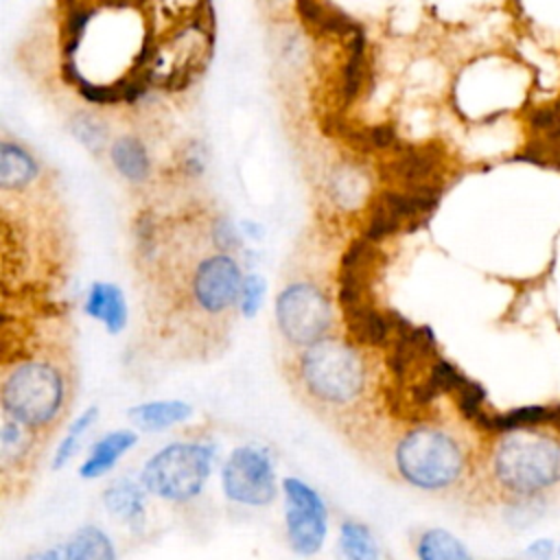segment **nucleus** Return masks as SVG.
<instances>
[{
    "label": "nucleus",
    "instance_id": "423d86ee",
    "mask_svg": "<svg viewBox=\"0 0 560 560\" xmlns=\"http://www.w3.org/2000/svg\"><path fill=\"white\" fill-rule=\"evenodd\" d=\"M276 324L291 346L308 348L330 332L332 304L315 282L295 280L276 298Z\"/></svg>",
    "mask_w": 560,
    "mask_h": 560
},
{
    "label": "nucleus",
    "instance_id": "6e6552de",
    "mask_svg": "<svg viewBox=\"0 0 560 560\" xmlns=\"http://www.w3.org/2000/svg\"><path fill=\"white\" fill-rule=\"evenodd\" d=\"M223 494L241 505L262 508L278 494L276 468L265 448L236 446L221 468Z\"/></svg>",
    "mask_w": 560,
    "mask_h": 560
},
{
    "label": "nucleus",
    "instance_id": "4be33fe9",
    "mask_svg": "<svg viewBox=\"0 0 560 560\" xmlns=\"http://www.w3.org/2000/svg\"><path fill=\"white\" fill-rule=\"evenodd\" d=\"M365 35L363 28L359 33H354L352 37H348V59L343 63L341 70V81H339V90L346 103H352L365 83V70H368V52H365Z\"/></svg>",
    "mask_w": 560,
    "mask_h": 560
},
{
    "label": "nucleus",
    "instance_id": "412c9836",
    "mask_svg": "<svg viewBox=\"0 0 560 560\" xmlns=\"http://www.w3.org/2000/svg\"><path fill=\"white\" fill-rule=\"evenodd\" d=\"M368 177L365 173L354 166V164H339L332 173H330V182H328V195L330 201L341 208V210H354L361 203L368 201Z\"/></svg>",
    "mask_w": 560,
    "mask_h": 560
},
{
    "label": "nucleus",
    "instance_id": "dca6fc26",
    "mask_svg": "<svg viewBox=\"0 0 560 560\" xmlns=\"http://www.w3.org/2000/svg\"><path fill=\"white\" fill-rule=\"evenodd\" d=\"M144 486L129 481V479H118L109 483L103 492V505L105 510L120 523H125L129 529L140 532L144 525Z\"/></svg>",
    "mask_w": 560,
    "mask_h": 560
},
{
    "label": "nucleus",
    "instance_id": "ddd939ff",
    "mask_svg": "<svg viewBox=\"0 0 560 560\" xmlns=\"http://www.w3.org/2000/svg\"><path fill=\"white\" fill-rule=\"evenodd\" d=\"M560 413V407H549V405H525L516 407L503 413H492L483 411L477 418V427L490 433H512V431H523V429H534V427H547L556 422Z\"/></svg>",
    "mask_w": 560,
    "mask_h": 560
},
{
    "label": "nucleus",
    "instance_id": "9b49d317",
    "mask_svg": "<svg viewBox=\"0 0 560 560\" xmlns=\"http://www.w3.org/2000/svg\"><path fill=\"white\" fill-rule=\"evenodd\" d=\"M35 560H116V547L96 525L79 527L66 542L33 556Z\"/></svg>",
    "mask_w": 560,
    "mask_h": 560
},
{
    "label": "nucleus",
    "instance_id": "f8f14e48",
    "mask_svg": "<svg viewBox=\"0 0 560 560\" xmlns=\"http://www.w3.org/2000/svg\"><path fill=\"white\" fill-rule=\"evenodd\" d=\"M109 162L114 166V171L129 184L133 186H142L149 182L151 177V155L147 144L142 142V138L125 133L112 140L109 149H107Z\"/></svg>",
    "mask_w": 560,
    "mask_h": 560
},
{
    "label": "nucleus",
    "instance_id": "c85d7f7f",
    "mask_svg": "<svg viewBox=\"0 0 560 560\" xmlns=\"http://www.w3.org/2000/svg\"><path fill=\"white\" fill-rule=\"evenodd\" d=\"M208 166V151H206V144L197 138L188 140L179 153V168L186 177L190 179H197L203 175Z\"/></svg>",
    "mask_w": 560,
    "mask_h": 560
},
{
    "label": "nucleus",
    "instance_id": "5701e85b",
    "mask_svg": "<svg viewBox=\"0 0 560 560\" xmlns=\"http://www.w3.org/2000/svg\"><path fill=\"white\" fill-rule=\"evenodd\" d=\"M416 556L418 560H472L466 545L440 527L424 529L418 536Z\"/></svg>",
    "mask_w": 560,
    "mask_h": 560
},
{
    "label": "nucleus",
    "instance_id": "0eeeda50",
    "mask_svg": "<svg viewBox=\"0 0 560 560\" xmlns=\"http://www.w3.org/2000/svg\"><path fill=\"white\" fill-rule=\"evenodd\" d=\"M442 186L440 184H424L411 188H387L383 190L368 210V221L363 236L372 243H378L405 225H418L427 219L440 203Z\"/></svg>",
    "mask_w": 560,
    "mask_h": 560
},
{
    "label": "nucleus",
    "instance_id": "7c9ffc66",
    "mask_svg": "<svg viewBox=\"0 0 560 560\" xmlns=\"http://www.w3.org/2000/svg\"><path fill=\"white\" fill-rule=\"evenodd\" d=\"M529 127L534 131H542L545 136H556L560 133V96L545 107H538L529 116Z\"/></svg>",
    "mask_w": 560,
    "mask_h": 560
},
{
    "label": "nucleus",
    "instance_id": "aec40b11",
    "mask_svg": "<svg viewBox=\"0 0 560 560\" xmlns=\"http://www.w3.org/2000/svg\"><path fill=\"white\" fill-rule=\"evenodd\" d=\"M37 431L4 416L2 431H0V464L2 475H7L13 468L26 466V462L33 455Z\"/></svg>",
    "mask_w": 560,
    "mask_h": 560
},
{
    "label": "nucleus",
    "instance_id": "1a4fd4ad",
    "mask_svg": "<svg viewBox=\"0 0 560 560\" xmlns=\"http://www.w3.org/2000/svg\"><path fill=\"white\" fill-rule=\"evenodd\" d=\"M243 273L236 258L230 252L208 254L190 271L188 295L195 308L208 317L230 313L243 289Z\"/></svg>",
    "mask_w": 560,
    "mask_h": 560
},
{
    "label": "nucleus",
    "instance_id": "20e7f679",
    "mask_svg": "<svg viewBox=\"0 0 560 560\" xmlns=\"http://www.w3.org/2000/svg\"><path fill=\"white\" fill-rule=\"evenodd\" d=\"M214 462V448L199 442H173L153 453L140 470V483L158 499L184 503L195 499Z\"/></svg>",
    "mask_w": 560,
    "mask_h": 560
},
{
    "label": "nucleus",
    "instance_id": "473e14b6",
    "mask_svg": "<svg viewBox=\"0 0 560 560\" xmlns=\"http://www.w3.org/2000/svg\"><path fill=\"white\" fill-rule=\"evenodd\" d=\"M396 140V133L389 125H374L365 131V144L372 149H387Z\"/></svg>",
    "mask_w": 560,
    "mask_h": 560
},
{
    "label": "nucleus",
    "instance_id": "c9c22d12",
    "mask_svg": "<svg viewBox=\"0 0 560 560\" xmlns=\"http://www.w3.org/2000/svg\"><path fill=\"white\" fill-rule=\"evenodd\" d=\"M558 556H560V549H558Z\"/></svg>",
    "mask_w": 560,
    "mask_h": 560
},
{
    "label": "nucleus",
    "instance_id": "f257e3e1",
    "mask_svg": "<svg viewBox=\"0 0 560 560\" xmlns=\"http://www.w3.org/2000/svg\"><path fill=\"white\" fill-rule=\"evenodd\" d=\"M4 416L35 429H50L68 405L63 370L48 359H22L4 368L0 383Z\"/></svg>",
    "mask_w": 560,
    "mask_h": 560
},
{
    "label": "nucleus",
    "instance_id": "c756f323",
    "mask_svg": "<svg viewBox=\"0 0 560 560\" xmlns=\"http://www.w3.org/2000/svg\"><path fill=\"white\" fill-rule=\"evenodd\" d=\"M265 295V280L258 273H247L243 278V289H241V300H238V308L245 317H254L260 308Z\"/></svg>",
    "mask_w": 560,
    "mask_h": 560
},
{
    "label": "nucleus",
    "instance_id": "f704fd0d",
    "mask_svg": "<svg viewBox=\"0 0 560 560\" xmlns=\"http://www.w3.org/2000/svg\"><path fill=\"white\" fill-rule=\"evenodd\" d=\"M28 560H35V558H33V556H31V558H28Z\"/></svg>",
    "mask_w": 560,
    "mask_h": 560
},
{
    "label": "nucleus",
    "instance_id": "6ab92c4d",
    "mask_svg": "<svg viewBox=\"0 0 560 560\" xmlns=\"http://www.w3.org/2000/svg\"><path fill=\"white\" fill-rule=\"evenodd\" d=\"M192 416V407L184 400H149L129 407L127 418L142 431H162Z\"/></svg>",
    "mask_w": 560,
    "mask_h": 560
},
{
    "label": "nucleus",
    "instance_id": "7ed1b4c3",
    "mask_svg": "<svg viewBox=\"0 0 560 560\" xmlns=\"http://www.w3.org/2000/svg\"><path fill=\"white\" fill-rule=\"evenodd\" d=\"M464 466L466 459L459 442L440 427H413L394 446L398 477L420 490L453 486L462 477Z\"/></svg>",
    "mask_w": 560,
    "mask_h": 560
},
{
    "label": "nucleus",
    "instance_id": "b1692460",
    "mask_svg": "<svg viewBox=\"0 0 560 560\" xmlns=\"http://www.w3.org/2000/svg\"><path fill=\"white\" fill-rule=\"evenodd\" d=\"M339 549L346 560H376L378 547L370 527L361 521L346 518L339 527Z\"/></svg>",
    "mask_w": 560,
    "mask_h": 560
},
{
    "label": "nucleus",
    "instance_id": "cd10ccee",
    "mask_svg": "<svg viewBox=\"0 0 560 560\" xmlns=\"http://www.w3.org/2000/svg\"><path fill=\"white\" fill-rule=\"evenodd\" d=\"M453 396H455V400H457L459 413H462L466 420H470V422H477V418L486 411V409H483L486 398H488V396H486V387H483L481 383H477V381L466 378Z\"/></svg>",
    "mask_w": 560,
    "mask_h": 560
},
{
    "label": "nucleus",
    "instance_id": "bb28decb",
    "mask_svg": "<svg viewBox=\"0 0 560 560\" xmlns=\"http://www.w3.org/2000/svg\"><path fill=\"white\" fill-rule=\"evenodd\" d=\"M96 418H98V407H90L68 427V431L61 438V442H59V446L55 451V457H52V466L55 468H61L63 464H68L72 459V455L79 448L81 438L90 431V427L96 422Z\"/></svg>",
    "mask_w": 560,
    "mask_h": 560
},
{
    "label": "nucleus",
    "instance_id": "f03ea898",
    "mask_svg": "<svg viewBox=\"0 0 560 560\" xmlns=\"http://www.w3.org/2000/svg\"><path fill=\"white\" fill-rule=\"evenodd\" d=\"M298 381L319 405L348 407L365 392V359L352 343L326 337L302 348L298 359Z\"/></svg>",
    "mask_w": 560,
    "mask_h": 560
},
{
    "label": "nucleus",
    "instance_id": "9d476101",
    "mask_svg": "<svg viewBox=\"0 0 560 560\" xmlns=\"http://www.w3.org/2000/svg\"><path fill=\"white\" fill-rule=\"evenodd\" d=\"M282 494L287 540L291 551L304 558L315 556L324 547L328 534V510L322 497L308 483L295 477L282 479Z\"/></svg>",
    "mask_w": 560,
    "mask_h": 560
},
{
    "label": "nucleus",
    "instance_id": "f3484780",
    "mask_svg": "<svg viewBox=\"0 0 560 560\" xmlns=\"http://www.w3.org/2000/svg\"><path fill=\"white\" fill-rule=\"evenodd\" d=\"M39 177V162L35 155L13 142L2 140L0 142V190L2 192H20L28 188Z\"/></svg>",
    "mask_w": 560,
    "mask_h": 560
},
{
    "label": "nucleus",
    "instance_id": "39448f33",
    "mask_svg": "<svg viewBox=\"0 0 560 560\" xmlns=\"http://www.w3.org/2000/svg\"><path fill=\"white\" fill-rule=\"evenodd\" d=\"M210 55V33L201 18L177 26L144 48L140 70L151 88L184 90L206 66Z\"/></svg>",
    "mask_w": 560,
    "mask_h": 560
},
{
    "label": "nucleus",
    "instance_id": "72a5a7b5",
    "mask_svg": "<svg viewBox=\"0 0 560 560\" xmlns=\"http://www.w3.org/2000/svg\"><path fill=\"white\" fill-rule=\"evenodd\" d=\"M527 558L532 560H549L553 556V542L547 540V538H540V540H534L527 549H525Z\"/></svg>",
    "mask_w": 560,
    "mask_h": 560
},
{
    "label": "nucleus",
    "instance_id": "2f4dec72",
    "mask_svg": "<svg viewBox=\"0 0 560 560\" xmlns=\"http://www.w3.org/2000/svg\"><path fill=\"white\" fill-rule=\"evenodd\" d=\"M212 243L221 249V252H230L232 247L238 245V234L232 228V223L225 217H219L212 223Z\"/></svg>",
    "mask_w": 560,
    "mask_h": 560
},
{
    "label": "nucleus",
    "instance_id": "2eb2a0df",
    "mask_svg": "<svg viewBox=\"0 0 560 560\" xmlns=\"http://www.w3.org/2000/svg\"><path fill=\"white\" fill-rule=\"evenodd\" d=\"M138 435L131 429H116L105 433L103 438H98L92 448L90 455L85 457V462L79 466V477L83 479H96L103 477L105 472H109L116 462L136 446Z\"/></svg>",
    "mask_w": 560,
    "mask_h": 560
},
{
    "label": "nucleus",
    "instance_id": "393cba45",
    "mask_svg": "<svg viewBox=\"0 0 560 560\" xmlns=\"http://www.w3.org/2000/svg\"><path fill=\"white\" fill-rule=\"evenodd\" d=\"M68 131L74 136L79 144H83L90 153L98 155L109 138V129L105 120H101L96 114L79 109L68 118Z\"/></svg>",
    "mask_w": 560,
    "mask_h": 560
},
{
    "label": "nucleus",
    "instance_id": "4468645a",
    "mask_svg": "<svg viewBox=\"0 0 560 560\" xmlns=\"http://www.w3.org/2000/svg\"><path fill=\"white\" fill-rule=\"evenodd\" d=\"M85 313L101 322L109 335L122 332L127 326V302L118 284L114 282H92L85 298Z\"/></svg>",
    "mask_w": 560,
    "mask_h": 560
},
{
    "label": "nucleus",
    "instance_id": "a878e982",
    "mask_svg": "<svg viewBox=\"0 0 560 560\" xmlns=\"http://www.w3.org/2000/svg\"><path fill=\"white\" fill-rule=\"evenodd\" d=\"M206 4H208V0H147L151 20H158V15L162 20H166L164 33L201 18L199 11Z\"/></svg>",
    "mask_w": 560,
    "mask_h": 560
},
{
    "label": "nucleus",
    "instance_id": "a211bd4d",
    "mask_svg": "<svg viewBox=\"0 0 560 560\" xmlns=\"http://www.w3.org/2000/svg\"><path fill=\"white\" fill-rule=\"evenodd\" d=\"M440 158L431 149H409L402 155L394 158L389 166V179L400 188L411 186H424V184H438L433 179L438 171Z\"/></svg>",
    "mask_w": 560,
    "mask_h": 560
}]
</instances>
